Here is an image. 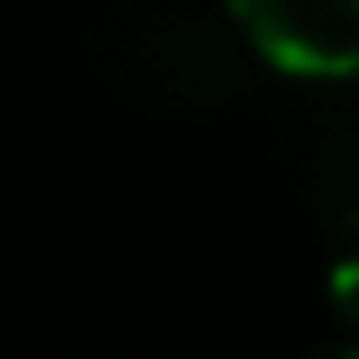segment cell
Masks as SVG:
<instances>
[{"label": "cell", "instance_id": "cell-1", "mask_svg": "<svg viewBox=\"0 0 359 359\" xmlns=\"http://www.w3.org/2000/svg\"><path fill=\"white\" fill-rule=\"evenodd\" d=\"M233 20L280 74L306 80L359 74V0H233Z\"/></svg>", "mask_w": 359, "mask_h": 359}, {"label": "cell", "instance_id": "cell-2", "mask_svg": "<svg viewBox=\"0 0 359 359\" xmlns=\"http://www.w3.org/2000/svg\"><path fill=\"white\" fill-rule=\"evenodd\" d=\"M326 293H333L339 320H353V326H359V246H346V253L333 259V273H326Z\"/></svg>", "mask_w": 359, "mask_h": 359}, {"label": "cell", "instance_id": "cell-4", "mask_svg": "<svg viewBox=\"0 0 359 359\" xmlns=\"http://www.w3.org/2000/svg\"><path fill=\"white\" fill-rule=\"evenodd\" d=\"M313 359H359V346H326V353H313Z\"/></svg>", "mask_w": 359, "mask_h": 359}, {"label": "cell", "instance_id": "cell-3", "mask_svg": "<svg viewBox=\"0 0 359 359\" xmlns=\"http://www.w3.org/2000/svg\"><path fill=\"white\" fill-rule=\"evenodd\" d=\"M339 240H346V246H359V200L346 206V213H339Z\"/></svg>", "mask_w": 359, "mask_h": 359}]
</instances>
